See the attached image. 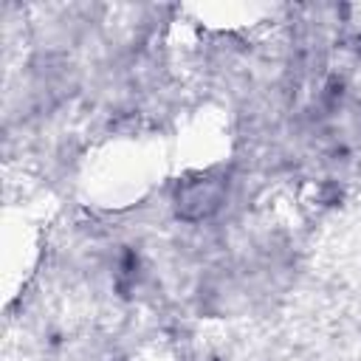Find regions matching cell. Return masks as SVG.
I'll return each mask as SVG.
<instances>
[{"instance_id": "6da1fadb", "label": "cell", "mask_w": 361, "mask_h": 361, "mask_svg": "<svg viewBox=\"0 0 361 361\" xmlns=\"http://www.w3.org/2000/svg\"><path fill=\"white\" fill-rule=\"evenodd\" d=\"M226 200V183L223 178H214V175H200L195 180H186L180 189H178V197H175V206H178V214L183 220H206L212 217L220 203Z\"/></svg>"}]
</instances>
